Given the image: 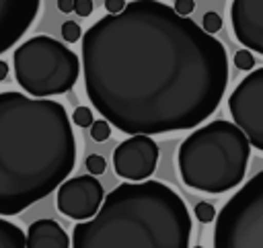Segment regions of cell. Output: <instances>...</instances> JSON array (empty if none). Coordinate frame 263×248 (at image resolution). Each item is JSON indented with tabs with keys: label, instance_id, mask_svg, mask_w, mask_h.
I'll list each match as a JSON object with an SVG mask.
<instances>
[{
	"label": "cell",
	"instance_id": "cell-1",
	"mask_svg": "<svg viewBox=\"0 0 263 248\" xmlns=\"http://www.w3.org/2000/svg\"><path fill=\"white\" fill-rule=\"evenodd\" d=\"M86 96L129 135L203 123L228 86L224 45L160 0H132L82 35Z\"/></svg>",
	"mask_w": 263,
	"mask_h": 248
},
{
	"label": "cell",
	"instance_id": "cell-2",
	"mask_svg": "<svg viewBox=\"0 0 263 248\" xmlns=\"http://www.w3.org/2000/svg\"><path fill=\"white\" fill-rule=\"evenodd\" d=\"M76 164V137L62 102L0 92V215L53 193Z\"/></svg>",
	"mask_w": 263,
	"mask_h": 248
},
{
	"label": "cell",
	"instance_id": "cell-3",
	"mask_svg": "<svg viewBox=\"0 0 263 248\" xmlns=\"http://www.w3.org/2000/svg\"><path fill=\"white\" fill-rule=\"evenodd\" d=\"M189 238L181 195L146 178L117 184L90 219L74 225L72 248H189Z\"/></svg>",
	"mask_w": 263,
	"mask_h": 248
},
{
	"label": "cell",
	"instance_id": "cell-4",
	"mask_svg": "<svg viewBox=\"0 0 263 248\" xmlns=\"http://www.w3.org/2000/svg\"><path fill=\"white\" fill-rule=\"evenodd\" d=\"M251 146L230 121L218 119L183 139L177 152L181 180L195 191L220 195L238 187L247 174Z\"/></svg>",
	"mask_w": 263,
	"mask_h": 248
},
{
	"label": "cell",
	"instance_id": "cell-5",
	"mask_svg": "<svg viewBox=\"0 0 263 248\" xmlns=\"http://www.w3.org/2000/svg\"><path fill=\"white\" fill-rule=\"evenodd\" d=\"M12 61L18 86L33 98L68 92L80 74L78 55L49 35H35L21 43Z\"/></svg>",
	"mask_w": 263,
	"mask_h": 248
},
{
	"label": "cell",
	"instance_id": "cell-6",
	"mask_svg": "<svg viewBox=\"0 0 263 248\" xmlns=\"http://www.w3.org/2000/svg\"><path fill=\"white\" fill-rule=\"evenodd\" d=\"M214 248H263V170L249 178L216 215Z\"/></svg>",
	"mask_w": 263,
	"mask_h": 248
},
{
	"label": "cell",
	"instance_id": "cell-7",
	"mask_svg": "<svg viewBox=\"0 0 263 248\" xmlns=\"http://www.w3.org/2000/svg\"><path fill=\"white\" fill-rule=\"evenodd\" d=\"M228 111L249 146L263 152V68L253 70L236 84L228 98Z\"/></svg>",
	"mask_w": 263,
	"mask_h": 248
},
{
	"label": "cell",
	"instance_id": "cell-8",
	"mask_svg": "<svg viewBox=\"0 0 263 248\" xmlns=\"http://www.w3.org/2000/svg\"><path fill=\"white\" fill-rule=\"evenodd\" d=\"M105 193L99 178L84 174V176L68 178L58 187L55 205L60 213H64L66 217L76 221H86L99 211Z\"/></svg>",
	"mask_w": 263,
	"mask_h": 248
},
{
	"label": "cell",
	"instance_id": "cell-9",
	"mask_svg": "<svg viewBox=\"0 0 263 248\" xmlns=\"http://www.w3.org/2000/svg\"><path fill=\"white\" fill-rule=\"evenodd\" d=\"M158 162V146L150 135H132L113 150V168L117 176L142 182L154 174Z\"/></svg>",
	"mask_w": 263,
	"mask_h": 248
},
{
	"label": "cell",
	"instance_id": "cell-10",
	"mask_svg": "<svg viewBox=\"0 0 263 248\" xmlns=\"http://www.w3.org/2000/svg\"><path fill=\"white\" fill-rule=\"evenodd\" d=\"M230 20L238 43L263 55V0H232Z\"/></svg>",
	"mask_w": 263,
	"mask_h": 248
},
{
	"label": "cell",
	"instance_id": "cell-11",
	"mask_svg": "<svg viewBox=\"0 0 263 248\" xmlns=\"http://www.w3.org/2000/svg\"><path fill=\"white\" fill-rule=\"evenodd\" d=\"M41 0H0V55L33 25Z\"/></svg>",
	"mask_w": 263,
	"mask_h": 248
},
{
	"label": "cell",
	"instance_id": "cell-12",
	"mask_svg": "<svg viewBox=\"0 0 263 248\" xmlns=\"http://www.w3.org/2000/svg\"><path fill=\"white\" fill-rule=\"evenodd\" d=\"M25 248H70V238L58 221L37 219L27 230Z\"/></svg>",
	"mask_w": 263,
	"mask_h": 248
},
{
	"label": "cell",
	"instance_id": "cell-13",
	"mask_svg": "<svg viewBox=\"0 0 263 248\" xmlns=\"http://www.w3.org/2000/svg\"><path fill=\"white\" fill-rule=\"evenodd\" d=\"M0 248H25V232L8 221L0 217Z\"/></svg>",
	"mask_w": 263,
	"mask_h": 248
},
{
	"label": "cell",
	"instance_id": "cell-14",
	"mask_svg": "<svg viewBox=\"0 0 263 248\" xmlns=\"http://www.w3.org/2000/svg\"><path fill=\"white\" fill-rule=\"evenodd\" d=\"M201 29H203L205 33H210V35L218 33V31L222 29V16H220L218 12H214V10L205 12V14H203V20H201Z\"/></svg>",
	"mask_w": 263,
	"mask_h": 248
},
{
	"label": "cell",
	"instance_id": "cell-15",
	"mask_svg": "<svg viewBox=\"0 0 263 248\" xmlns=\"http://www.w3.org/2000/svg\"><path fill=\"white\" fill-rule=\"evenodd\" d=\"M109 135H111V125L105 119L92 121V125H90V137L95 141H105V139H109Z\"/></svg>",
	"mask_w": 263,
	"mask_h": 248
},
{
	"label": "cell",
	"instance_id": "cell-16",
	"mask_svg": "<svg viewBox=\"0 0 263 248\" xmlns=\"http://www.w3.org/2000/svg\"><path fill=\"white\" fill-rule=\"evenodd\" d=\"M195 217H197L201 223H210V221H214V217H216V209H214V205L208 203V201H199V203L195 205Z\"/></svg>",
	"mask_w": 263,
	"mask_h": 248
},
{
	"label": "cell",
	"instance_id": "cell-17",
	"mask_svg": "<svg viewBox=\"0 0 263 248\" xmlns=\"http://www.w3.org/2000/svg\"><path fill=\"white\" fill-rule=\"evenodd\" d=\"M80 35H82V31H80V25H78V23L66 20V23L62 25V37H64L66 43H76V41L80 39Z\"/></svg>",
	"mask_w": 263,
	"mask_h": 248
},
{
	"label": "cell",
	"instance_id": "cell-18",
	"mask_svg": "<svg viewBox=\"0 0 263 248\" xmlns=\"http://www.w3.org/2000/svg\"><path fill=\"white\" fill-rule=\"evenodd\" d=\"M86 170H88V174L90 176H99V174H103L105 172V168H107V164H105V158L103 156H99V154H90L88 158H86Z\"/></svg>",
	"mask_w": 263,
	"mask_h": 248
},
{
	"label": "cell",
	"instance_id": "cell-19",
	"mask_svg": "<svg viewBox=\"0 0 263 248\" xmlns=\"http://www.w3.org/2000/svg\"><path fill=\"white\" fill-rule=\"evenodd\" d=\"M234 66L238 70H253L255 68V57L249 49H238L234 53Z\"/></svg>",
	"mask_w": 263,
	"mask_h": 248
},
{
	"label": "cell",
	"instance_id": "cell-20",
	"mask_svg": "<svg viewBox=\"0 0 263 248\" xmlns=\"http://www.w3.org/2000/svg\"><path fill=\"white\" fill-rule=\"evenodd\" d=\"M72 121H74V125H78V127H90L92 125V111L88 109V107H78L76 111H74V115H72Z\"/></svg>",
	"mask_w": 263,
	"mask_h": 248
},
{
	"label": "cell",
	"instance_id": "cell-21",
	"mask_svg": "<svg viewBox=\"0 0 263 248\" xmlns=\"http://www.w3.org/2000/svg\"><path fill=\"white\" fill-rule=\"evenodd\" d=\"M193 8H195L193 0H175V6H173V10L181 16H189L193 12Z\"/></svg>",
	"mask_w": 263,
	"mask_h": 248
},
{
	"label": "cell",
	"instance_id": "cell-22",
	"mask_svg": "<svg viewBox=\"0 0 263 248\" xmlns=\"http://www.w3.org/2000/svg\"><path fill=\"white\" fill-rule=\"evenodd\" d=\"M78 16H88L92 12V0H74V10Z\"/></svg>",
	"mask_w": 263,
	"mask_h": 248
},
{
	"label": "cell",
	"instance_id": "cell-23",
	"mask_svg": "<svg viewBox=\"0 0 263 248\" xmlns=\"http://www.w3.org/2000/svg\"><path fill=\"white\" fill-rule=\"evenodd\" d=\"M123 6H125V0H105V8H107L109 14H117V12H121Z\"/></svg>",
	"mask_w": 263,
	"mask_h": 248
},
{
	"label": "cell",
	"instance_id": "cell-24",
	"mask_svg": "<svg viewBox=\"0 0 263 248\" xmlns=\"http://www.w3.org/2000/svg\"><path fill=\"white\" fill-rule=\"evenodd\" d=\"M58 8H60V12H72L74 10V0H58Z\"/></svg>",
	"mask_w": 263,
	"mask_h": 248
},
{
	"label": "cell",
	"instance_id": "cell-25",
	"mask_svg": "<svg viewBox=\"0 0 263 248\" xmlns=\"http://www.w3.org/2000/svg\"><path fill=\"white\" fill-rule=\"evenodd\" d=\"M6 78H8V64L0 59V82L6 80Z\"/></svg>",
	"mask_w": 263,
	"mask_h": 248
},
{
	"label": "cell",
	"instance_id": "cell-26",
	"mask_svg": "<svg viewBox=\"0 0 263 248\" xmlns=\"http://www.w3.org/2000/svg\"><path fill=\"white\" fill-rule=\"evenodd\" d=\"M195 248H203V246H195Z\"/></svg>",
	"mask_w": 263,
	"mask_h": 248
}]
</instances>
